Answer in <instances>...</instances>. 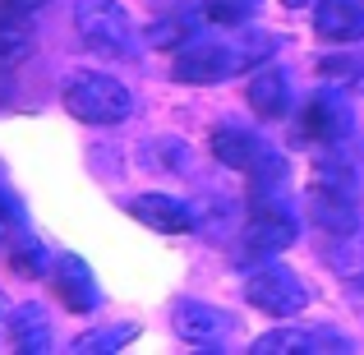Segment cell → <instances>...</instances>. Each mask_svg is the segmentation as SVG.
Returning a JSON list of instances; mask_svg holds the SVG:
<instances>
[{"mask_svg":"<svg viewBox=\"0 0 364 355\" xmlns=\"http://www.w3.org/2000/svg\"><path fill=\"white\" fill-rule=\"evenodd\" d=\"M245 300L267 319H295L309 309V286L286 263H263L245 277Z\"/></svg>","mask_w":364,"mask_h":355,"instance_id":"obj_5","label":"cell"},{"mask_svg":"<svg viewBox=\"0 0 364 355\" xmlns=\"http://www.w3.org/2000/svg\"><path fill=\"white\" fill-rule=\"evenodd\" d=\"M134 337H139L134 323H124V328H92L74 341V351H120V346H129Z\"/></svg>","mask_w":364,"mask_h":355,"instance_id":"obj_18","label":"cell"},{"mask_svg":"<svg viewBox=\"0 0 364 355\" xmlns=\"http://www.w3.org/2000/svg\"><path fill=\"white\" fill-rule=\"evenodd\" d=\"M9 346L23 355H42L51 346V328H46L42 304H14V323H9Z\"/></svg>","mask_w":364,"mask_h":355,"instance_id":"obj_16","label":"cell"},{"mask_svg":"<svg viewBox=\"0 0 364 355\" xmlns=\"http://www.w3.org/2000/svg\"><path fill=\"white\" fill-rule=\"evenodd\" d=\"M314 33L323 42H364V0H314Z\"/></svg>","mask_w":364,"mask_h":355,"instance_id":"obj_11","label":"cell"},{"mask_svg":"<svg viewBox=\"0 0 364 355\" xmlns=\"http://www.w3.org/2000/svg\"><path fill=\"white\" fill-rule=\"evenodd\" d=\"M9 323H14V304H9V295L0 291V337H9Z\"/></svg>","mask_w":364,"mask_h":355,"instance_id":"obj_21","label":"cell"},{"mask_svg":"<svg viewBox=\"0 0 364 355\" xmlns=\"http://www.w3.org/2000/svg\"><path fill=\"white\" fill-rule=\"evenodd\" d=\"M60 102H65V111L83 124H120V120H129V111H134V92L124 88L116 74H97V70L70 74Z\"/></svg>","mask_w":364,"mask_h":355,"instance_id":"obj_2","label":"cell"},{"mask_svg":"<svg viewBox=\"0 0 364 355\" xmlns=\"http://www.w3.org/2000/svg\"><path fill=\"white\" fill-rule=\"evenodd\" d=\"M198 18H203V9H198V5H176V9H166V14H161L157 23L148 28V42L161 46V51H180V46H189Z\"/></svg>","mask_w":364,"mask_h":355,"instance_id":"obj_15","label":"cell"},{"mask_svg":"<svg viewBox=\"0 0 364 355\" xmlns=\"http://www.w3.org/2000/svg\"><path fill=\"white\" fill-rule=\"evenodd\" d=\"M286 9H304V5H314V0H282Z\"/></svg>","mask_w":364,"mask_h":355,"instance_id":"obj_22","label":"cell"},{"mask_svg":"<svg viewBox=\"0 0 364 355\" xmlns=\"http://www.w3.org/2000/svg\"><path fill=\"white\" fill-rule=\"evenodd\" d=\"M295 235H300V226H295V217L286 213V208H263V213L249 217L235 258H240V263H263V258L282 254L286 245H295Z\"/></svg>","mask_w":364,"mask_h":355,"instance_id":"obj_6","label":"cell"},{"mask_svg":"<svg viewBox=\"0 0 364 355\" xmlns=\"http://www.w3.org/2000/svg\"><path fill=\"white\" fill-rule=\"evenodd\" d=\"M267 152H272V148H267L258 134H249L245 124H235V120H226V124H217V129H213V157L226 161L231 171H245V176H249Z\"/></svg>","mask_w":364,"mask_h":355,"instance_id":"obj_12","label":"cell"},{"mask_svg":"<svg viewBox=\"0 0 364 355\" xmlns=\"http://www.w3.org/2000/svg\"><path fill=\"white\" fill-rule=\"evenodd\" d=\"M277 51V37L267 33H249L245 42H198V46H180L176 65H171V79L176 83H222L231 74L249 70V65H263Z\"/></svg>","mask_w":364,"mask_h":355,"instance_id":"obj_1","label":"cell"},{"mask_svg":"<svg viewBox=\"0 0 364 355\" xmlns=\"http://www.w3.org/2000/svg\"><path fill=\"white\" fill-rule=\"evenodd\" d=\"M129 213L139 217L143 226L161 231V235H180V231L194 226V208H189L185 198H171V194H139L129 203Z\"/></svg>","mask_w":364,"mask_h":355,"instance_id":"obj_13","label":"cell"},{"mask_svg":"<svg viewBox=\"0 0 364 355\" xmlns=\"http://www.w3.org/2000/svg\"><path fill=\"white\" fill-rule=\"evenodd\" d=\"M304 213H309V222L318 226V231L328 235H355L360 226V213H355V198L346 194V189L328 185V180H314L309 189H304Z\"/></svg>","mask_w":364,"mask_h":355,"instance_id":"obj_8","label":"cell"},{"mask_svg":"<svg viewBox=\"0 0 364 355\" xmlns=\"http://www.w3.org/2000/svg\"><path fill=\"white\" fill-rule=\"evenodd\" d=\"M74 33L92 55L134 60V18L120 0H79L74 5Z\"/></svg>","mask_w":364,"mask_h":355,"instance_id":"obj_3","label":"cell"},{"mask_svg":"<svg viewBox=\"0 0 364 355\" xmlns=\"http://www.w3.org/2000/svg\"><path fill=\"white\" fill-rule=\"evenodd\" d=\"M360 295H364V272H360Z\"/></svg>","mask_w":364,"mask_h":355,"instance_id":"obj_24","label":"cell"},{"mask_svg":"<svg viewBox=\"0 0 364 355\" xmlns=\"http://www.w3.org/2000/svg\"><path fill=\"white\" fill-rule=\"evenodd\" d=\"M318 74L337 88H364V60L360 55H323Z\"/></svg>","mask_w":364,"mask_h":355,"instance_id":"obj_17","label":"cell"},{"mask_svg":"<svg viewBox=\"0 0 364 355\" xmlns=\"http://www.w3.org/2000/svg\"><path fill=\"white\" fill-rule=\"evenodd\" d=\"M46 0H0V14H18V18H33Z\"/></svg>","mask_w":364,"mask_h":355,"instance_id":"obj_20","label":"cell"},{"mask_svg":"<svg viewBox=\"0 0 364 355\" xmlns=\"http://www.w3.org/2000/svg\"><path fill=\"white\" fill-rule=\"evenodd\" d=\"M171 328L189 346H222L231 337V314L208 300H176L171 304Z\"/></svg>","mask_w":364,"mask_h":355,"instance_id":"obj_7","label":"cell"},{"mask_svg":"<svg viewBox=\"0 0 364 355\" xmlns=\"http://www.w3.org/2000/svg\"><path fill=\"white\" fill-rule=\"evenodd\" d=\"M355 341L341 337L332 328H277V332H263L254 341V355H314V351H350Z\"/></svg>","mask_w":364,"mask_h":355,"instance_id":"obj_10","label":"cell"},{"mask_svg":"<svg viewBox=\"0 0 364 355\" xmlns=\"http://www.w3.org/2000/svg\"><path fill=\"white\" fill-rule=\"evenodd\" d=\"M203 18L217 28H245L249 23V0H203Z\"/></svg>","mask_w":364,"mask_h":355,"instance_id":"obj_19","label":"cell"},{"mask_svg":"<svg viewBox=\"0 0 364 355\" xmlns=\"http://www.w3.org/2000/svg\"><path fill=\"white\" fill-rule=\"evenodd\" d=\"M249 107H254V116L263 120H282L291 116V79H286L277 65H267V70L254 74V83H249Z\"/></svg>","mask_w":364,"mask_h":355,"instance_id":"obj_14","label":"cell"},{"mask_svg":"<svg viewBox=\"0 0 364 355\" xmlns=\"http://www.w3.org/2000/svg\"><path fill=\"white\" fill-rule=\"evenodd\" d=\"M355 129V111L346 102V88H323L314 97L300 102V116H295V143H309V148H337L350 139Z\"/></svg>","mask_w":364,"mask_h":355,"instance_id":"obj_4","label":"cell"},{"mask_svg":"<svg viewBox=\"0 0 364 355\" xmlns=\"http://www.w3.org/2000/svg\"><path fill=\"white\" fill-rule=\"evenodd\" d=\"M51 286H55V295H60V304L70 314H97V304H102V291H97V277H92V267L83 263L79 254H60L55 258V267H51Z\"/></svg>","mask_w":364,"mask_h":355,"instance_id":"obj_9","label":"cell"},{"mask_svg":"<svg viewBox=\"0 0 364 355\" xmlns=\"http://www.w3.org/2000/svg\"><path fill=\"white\" fill-rule=\"evenodd\" d=\"M5 74H9V70H5V65H0V92H5Z\"/></svg>","mask_w":364,"mask_h":355,"instance_id":"obj_23","label":"cell"}]
</instances>
